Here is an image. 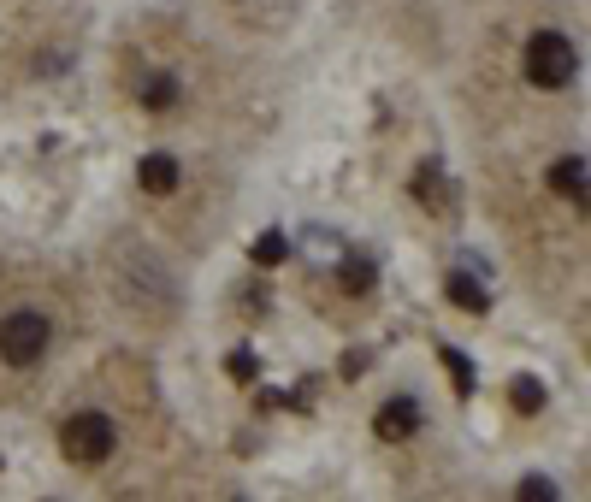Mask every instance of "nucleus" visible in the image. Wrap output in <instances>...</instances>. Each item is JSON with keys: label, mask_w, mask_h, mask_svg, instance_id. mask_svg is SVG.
Wrapping results in <instances>:
<instances>
[{"label": "nucleus", "mask_w": 591, "mask_h": 502, "mask_svg": "<svg viewBox=\"0 0 591 502\" xmlns=\"http://www.w3.org/2000/svg\"><path fill=\"white\" fill-rule=\"evenodd\" d=\"M48 343H54V325H48V314L18 308V314L0 319V361H6V367H36V361L48 355Z\"/></svg>", "instance_id": "f257e3e1"}, {"label": "nucleus", "mask_w": 591, "mask_h": 502, "mask_svg": "<svg viewBox=\"0 0 591 502\" xmlns=\"http://www.w3.org/2000/svg\"><path fill=\"white\" fill-rule=\"evenodd\" d=\"M574 71H580V54H574V42H568V36L538 30V36L526 42V77H532L538 89H568V83H574Z\"/></svg>", "instance_id": "f03ea898"}, {"label": "nucleus", "mask_w": 591, "mask_h": 502, "mask_svg": "<svg viewBox=\"0 0 591 502\" xmlns=\"http://www.w3.org/2000/svg\"><path fill=\"white\" fill-rule=\"evenodd\" d=\"M113 420L107 414H71L66 426H60V449H66V461L77 467H101L107 455H113Z\"/></svg>", "instance_id": "7ed1b4c3"}, {"label": "nucleus", "mask_w": 591, "mask_h": 502, "mask_svg": "<svg viewBox=\"0 0 591 502\" xmlns=\"http://www.w3.org/2000/svg\"><path fill=\"white\" fill-rule=\"evenodd\" d=\"M373 432H379L385 443L414 438V432H420V402H414V396H391V402L373 414Z\"/></svg>", "instance_id": "20e7f679"}, {"label": "nucleus", "mask_w": 591, "mask_h": 502, "mask_svg": "<svg viewBox=\"0 0 591 502\" xmlns=\"http://www.w3.org/2000/svg\"><path fill=\"white\" fill-rule=\"evenodd\" d=\"M586 184H591L586 154H568V160H556V166H550V189H556V195H568L574 207H586V201H591Z\"/></svg>", "instance_id": "39448f33"}, {"label": "nucleus", "mask_w": 591, "mask_h": 502, "mask_svg": "<svg viewBox=\"0 0 591 502\" xmlns=\"http://www.w3.org/2000/svg\"><path fill=\"white\" fill-rule=\"evenodd\" d=\"M136 184L148 189V195H172L178 189V160L172 154H142L136 160Z\"/></svg>", "instance_id": "423d86ee"}, {"label": "nucleus", "mask_w": 591, "mask_h": 502, "mask_svg": "<svg viewBox=\"0 0 591 502\" xmlns=\"http://www.w3.org/2000/svg\"><path fill=\"white\" fill-rule=\"evenodd\" d=\"M136 101H142L148 113H166V107H178V77H172V71H154V77H142V83H136Z\"/></svg>", "instance_id": "0eeeda50"}, {"label": "nucleus", "mask_w": 591, "mask_h": 502, "mask_svg": "<svg viewBox=\"0 0 591 502\" xmlns=\"http://www.w3.org/2000/svg\"><path fill=\"white\" fill-rule=\"evenodd\" d=\"M450 302L467 308V314H485V302H491V296H485V284H479L473 272H450Z\"/></svg>", "instance_id": "6e6552de"}, {"label": "nucleus", "mask_w": 591, "mask_h": 502, "mask_svg": "<svg viewBox=\"0 0 591 502\" xmlns=\"http://www.w3.org/2000/svg\"><path fill=\"white\" fill-rule=\"evenodd\" d=\"M373 284H379V266H373L367 254H349V260H343V290H349V296H367Z\"/></svg>", "instance_id": "1a4fd4ad"}, {"label": "nucleus", "mask_w": 591, "mask_h": 502, "mask_svg": "<svg viewBox=\"0 0 591 502\" xmlns=\"http://www.w3.org/2000/svg\"><path fill=\"white\" fill-rule=\"evenodd\" d=\"M438 361H444V373H450V384H456L461 396H473V384H479V373H473V361H467L461 349H450V343L438 349Z\"/></svg>", "instance_id": "9d476101"}, {"label": "nucleus", "mask_w": 591, "mask_h": 502, "mask_svg": "<svg viewBox=\"0 0 591 502\" xmlns=\"http://www.w3.org/2000/svg\"><path fill=\"white\" fill-rule=\"evenodd\" d=\"M249 254H255V266H284V260H290V237H284V231H261Z\"/></svg>", "instance_id": "9b49d317"}, {"label": "nucleus", "mask_w": 591, "mask_h": 502, "mask_svg": "<svg viewBox=\"0 0 591 502\" xmlns=\"http://www.w3.org/2000/svg\"><path fill=\"white\" fill-rule=\"evenodd\" d=\"M414 201L444 207V178H438V166H420V172H414Z\"/></svg>", "instance_id": "f8f14e48"}, {"label": "nucleus", "mask_w": 591, "mask_h": 502, "mask_svg": "<svg viewBox=\"0 0 591 502\" xmlns=\"http://www.w3.org/2000/svg\"><path fill=\"white\" fill-rule=\"evenodd\" d=\"M509 402H515L521 414H538V408H544V384H538V378H515V390H509Z\"/></svg>", "instance_id": "ddd939ff"}, {"label": "nucleus", "mask_w": 591, "mask_h": 502, "mask_svg": "<svg viewBox=\"0 0 591 502\" xmlns=\"http://www.w3.org/2000/svg\"><path fill=\"white\" fill-rule=\"evenodd\" d=\"M515 497H526V502H556V485L550 479H521V491Z\"/></svg>", "instance_id": "4468645a"}, {"label": "nucleus", "mask_w": 591, "mask_h": 502, "mask_svg": "<svg viewBox=\"0 0 591 502\" xmlns=\"http://www.w3.org/2000/svg\"><path fill=\"white\" fill-rule=\"evenodd\" d=\"M225 373L237 378V384H249V378H255V355H249V349H237V355L225 361Z\"/></svg>", "instance_id": "2eb2a0df"}]
</instances>
